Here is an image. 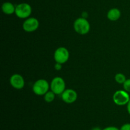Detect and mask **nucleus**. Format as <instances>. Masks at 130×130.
I'll use <instances>...</instances> for the list:
<instances>
[{
  "instance_id": "nucleus-9",
  "label": "nucleus",
  "mask_w": 130,
  "mask_h": 130,
  "mask_svg": "<svg viewBox=\"0 0 130 130\" xmlns=\"http://www.w3.org/2000/svg\"><path fill=\"white\" fill-rule=\"evenodd\" d=\"M10 83L11 86L16 89H21L25 85V80L20 74L15 73L11 75L10 79Z\"/></svg>"
},
{
  "instance_id": "nucleus-13",
  "label": "nucleus",
  "mask_w": 130,
  "mask_h": 130,
  "mask_svg": "<svg viewBox=\"0 0 130 130\" xmlns=\"http://www.w3.org/2000/svg\"><path fill=\"white\" fill-rule=\"evenodd\" d=\"M115 80L118 84H123L126 80V78L125 75L124 74L121 73H117L115 75Z\"/></svg>"
},
{
  "instance_id": "nucleus-6",
  "label": "nucleus",
  "mask_w": 130,
  "mask_h": 130,
  "mask_svg": "<svg viewBox=\"0 0 130 130\" xmlns=\"http://www.w3.org/2000/svg\"><path fill=\"white\" fill-rule=\"evenodd\" d=\"M69 58V52L66 47H60L57 48L54 53V59L56 62L64 64Z\"/></svg>"
},
{
  "instance_id": "nucleus-12",
  "label": "nucleus",
  "mask_w": 130,
  "mask_h": 130,
  "mask_svg": "<svg viewBox=\"0 0 130 130\" xmlns=\"http://www.w3.org/2000/svg\"><path fill=\"white\" fill-rule=\"evenodd\" d=\"M55 95L56 94L53 91L49 90L44 95V101L47 103H51V102L53 101L55 98Z\"/></svg>"
},
{
  "instance_id": "nucleus-1",
  "label": "nucleus",
  "mask_w": 130,
  "mask_h": 130,
  "mask_svg": "<svg viewBox=\"0 0 130 130\" xmlns=\"http://www.w3.org/2000/svg\"><path fill=\"white\" fill-rule=\"evenodd\" d=\"M74 29L78 34L85 35L89 33L90 30V24L86 19L79 17L74 22Z\"/></svg>"
},
{
  "instance_id": "nucleus-16",
  "label": "nucleus",
  "mask_w": 130,
  "mask_h": 130,
  "mask_svg": "<svg viewBox=\"0 0 130 130\" xmlns=\"http://www.w3.org/2000/svg\"><path fill=\"white\" fill-rule=\"evenodd\" d=\"M102 130H120V129H118L115 126H109V127H105Z\"/></svg>"
},
{
  "instance_id": "nucleus-2",
  "label": "nucleus",
  "mask_w": 130,
  "mask_h": 130,
  "mask_svg": "<svg viewBox=\"0 0 130 130\" xmlns=\"http://www.w3.org/2000/svg\"><path fill=\"white\" fill-rule=\"evenodd\" d=\"M50 88V85L45 79H39L33 84L32 90L38 96H44Z\"/></svg>"
},
{
  "instance_id": "nucleus-7",
  "label": "nucleus",
  "mask_w": 130,
  "mask_h": 130,
  "mask_svg": "<svg viewBox=\"0 0 130 130\" xmlns=\"http://www.w3.org/2000/svg\"><path fill=\"white\" fill-rule=\"evenodd\" d=\"M39 25V20L34 17H29L24 20L22 28L25 31L31 33L36 31Z\"/></svg>"
},
{
  "instance_id": "nucleus-5",
  "label": "nucleus",
  "mask_w": 130,
  "mask_h": 130,
  "mask_svg": "<svg viewBox=\"0 0 130 130\" xmlns=\"http://www.w3.org/2000/svg\"><path fill=\"white\" fill-rule=\"evenodd\" d=\"M114 103L119 106H123L128 104L130 100L128 92L124 90H118L114 93L112 97Z\"/></svg>"
},
{
  "instance_id": "nucleus-18",
  "label": "nucleus",
  "mask_w": 130,
  "mask_h": 130,
  "mask_svg": "<svg viewBox=\"0 0 130 130\" xmlns=\"http://www.w3.org/2000/svg\"><path fill=\"white\" fill-rule=\"evenodd\" d=\"M127 110H128V113L130 115V100L128 103V104H127Z\"/></svg>"
},
{
  "instance_id": "nucleus-4",
  "label": "nucleus",
  "mask_w": 130,
  "mask_h": 130,
  "mask_svg": "<svg viewBox=\"0 0 130 130\" xmlns=\"http://www.w3.org/2000/svg\"><path fill=\"white\" fill-rule=\"evenodd\" d=\"M50 89L55 94H62L66 90V82L62 78L56 76L52 80Z\"/></svg>"
},
{
  "instance_id": "nucleus-15",
  "label": "nucleus",
  "mask_w": 130,
  "mask_h": 130,
  "mask_svg": "<svg viewBox=\"0 0 130 130\" xmlns=\"http://www.w3.org/2000/svg\"><path fill=\"white\" fill-rule=\"evenodd\" d=\"M120 130H130V123H126L121 127Z\"/></svg>"
},
{
  "instance_id": "nucleus-3",
  "label": "nucleus",
  "mask_w": 130,
  "mask_h": 130,
  "mask_svg": "<svg viewBox=\"0 0 130 130\" xmlns=\"http://www.w3.org/2000/svg\"><path fill=\"white\" fill-rule=\"evenodd\" d=\"M32 13V8L29 4L26 3L19 4L16 6L15 15L20 19H27Z\"/></svg>"
},
{
  "instance_id": "nucleus-8",
  "label": "nucleus",
  "mask_w": 130,
  "mask_h": 130,
  "mask_svg": "<svg viewBox=\"0 0 130 130\" xmlns=\"http://www.w3.org/2000/svg\"><path fill=\"white\" fill-rule=\"evenodd\" d=\"M62 99L65 103L71 104L77 100V94L76 90L72 89H67L61 94Z\"/></svg>"
},
{
  "instance_id": "nucleus-17",
  "label": "nucleus",
  "mask_w": 130,
  "mask_h": 130,
  "mask_svg": "<svg viewBox=\"0 0 130 130\" xmlns=\"http://www.w3.org/2000/svg\"><path fill=\"white\" fill-rule=\"evenodd\" d=\"M55 69L57 71H59L62 69V64H60V63H57L56 62V64H55Z\"/></svg>"
},
{
  "instance_id": "nucleus-19",
  "label": "nucleus",
  "mask_w": 130,
  "mask_h": 130,
  "mask_svg": "<svg viewBox=\"0 0 130 130\" xmlns=\"http://www.w3.org/2000/svg\"><path fill=\"white\" fill-rule=\"evenodd\" d=\"M81 17L85 18V19H86V18L88 17V13L86 12V11H85V12L83 13L82 17Z\"/></svg>"
},
{
  "instance_id": "nucleus-11",
  "label": "nucleus",
  "mask_w": 130,
  "mask_h": 130,
  "mask_svg": "<svg viewBox=\"0 0 130 130\" xmlns=\"http://www.w3.org/2000/svg\"><path fill=\"white\" fill-rule=\"evenodd\" d=\"M15 8L16 6L10 2L4 3L1 6V9L4 14L6 15H11L15 12Z\"/></svg>"
},
{
  "instance_id": "nucleus-14",
  "label": "nucleus",
  "mask_w": 130,
  "mask_h": 130,
  "mask_svg": "<svg viewBox=\"0 0 130 130\" xmlns=\"http://www.w3.org/2000/svg\"><path fill=\"white\" fill-rule=\"evenodd\" d=\"M123 87H124V90L128 93H130V79H126L125 82L123 84Z\"/></svg>"
},
{
  "instance_id": "nucleus-10",
  "label": "nucleus",
  "mask_w": 130,
  "mask_h": 130,
  "mask_svg": "<svg viewBox=\"0 0 130 130\" xmlns=\"http://www.w3.org/2000/svg\"><path fill=\"white\" fill-rule=\"evenodd\" d=\"M121 12L119 9L116 8H114L109 10L107 14V16L109 20H111V21L118 20L121 17Z\"/></svg>"
},
{
  "instance_id": "nucleus-20",
  "label": "nucleus",
  "mask_w": 130,
  "mask_h": 130,
  "mask_svg": "<svg viewBox=\"0 0 130 130\" xmlns=\"http://www.w3.org/2000/svg\"><path fill=\"white\" fill-rule=\"evenodd\" d=\"M91 130H102V129L99 127H93Z\"/></svg>"
}]
</instances>
